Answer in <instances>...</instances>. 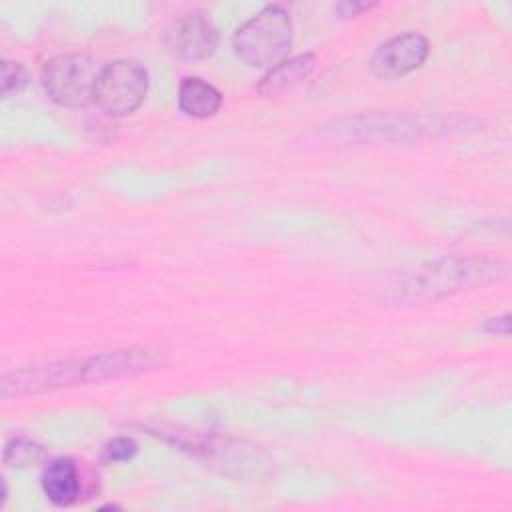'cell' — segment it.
Segmentation results:
<instances>
[{"label":"cell","instance_id":"1","mask_svg":"<svg viewBox=\"0 0 512 512\" xmlns=\"http://www.w3.org/2000/svg\"><path fill=\"white\" fill-rule=\"evenodd\" d=\"M502 274L504 266L494 260L446 256L396 274L388 284V292L396 302L436 300L496 280Z\"/></svg>","mask_w":512,"mask_h":512},{"label":"cell","instance_id":"2","mask_svg":"<svg viewBox=\"0 0 512 512\" xmlns=\"http://www.w3.org/2000/svg\"><path fill=\"white\" fill-rule=\"evenodd\" d=\"M236 56L252 68H274L292 48V20L280 4H268L232 36Z\"/></svg>","mask_w":512,"mask_h":512},{"label":"cell","instance_id":"3","mask_svg":"<svg viewBox=\"0 0 512 512\" xmlns=\"http://www.w3.org/2000/svg\"><path fill=\"white\" fill-rule=\"evenodd\" d=\"M96 62L84 52H66L44 62L40 82L48 98L64 108H84L94 102L98 84Z\"/></svg>","mask_w":512,"mask_h":512},{"label":"cell","instance_id":"4","mask_svg":"<svg viewBox=\"0 0 512 512\" xmlns=\"http://www.w3.org/2000/svg\"><path fill=\"white\" fill-rule=\"evenodd\" d=\"M148 92V72L132 58H118L108 62L98 76L94 104L106 116H128L146 98Z\"/></svg>","mask_w":512,"mask_h":512},{"label":"cell","instance_id":"5","mask_svg":"<svg viewBox=\"0 0 512 512\" xmlns=\"http://www.w3.org/2000/svg\"><path fill=\"white\" fill-rule=\"evenodd\" d=\"M88 382V366L86 356L80 358H64L44 364L20 366L2 376L0 388L2 396H24L38 394L46 390H54L60 386H74Z\"/></svg>","mask_w":512,"mask_h":512},{"label":"cell","instance_id":"6","mask_svg":"<svg viewBox=\"0 0 512 512\" xmlns=\"http://www.w3.org/2000/svg\"><path fill=\"white\" fill-rule=\"evenodd\" d=\"M164 42L180 60H204L212 56L218 46V28L204 12H186L170 22Z\"/></svg>","mask_w":512,"mask_h":512},{"label":"cell","instance_id":"7","mask_svg":"<svg viewBox=\"0 0 512 512\" xmlns=\"http://www.w3.org/2000/svg\"><path fill=\"white\" fill-rule=\"evenodd\" d=\"M428 38L420 32L398 34L376 48L370 68L378 78L394 80L420 68L428 56Z\"/></svg>","mask_w":512,"mask_h":512},{"label":"cell","instance_id":"8","mask_svg":"<svg viewBox=\"0 0 512 512\" xmlns=\"http://www.w3.org/2000/svg\"><path fill=\"white\" fill-rule=\"evenodd\" d=\"M42 490L46 498L54 506H70L78 500L80 494V474L70 458H54L50 460L40 478Z\"/></svg>","mask_w":512,"mask_h":512},{"label":"cell","instance_id":"9","mask_svg":"<svg viewBox=\"0 0 512 512\" xmlns=\"http://www.w3.org/2000/svg\"><path fill=\"white\" fill-rule=\"evenodd\" d=\"M314 66H316V56L312 52L286 58L262 76V80L256 86V92L262 98L284 94L294 86H298L314 70Z\"/></svg>","mask_w":512,"mask_h":512},{"label":"cell","instance_id":"10","mask_svg":"<svg viewBox=\"0 0 512 512\" xmlns=\"http://www.w3.org/2000/svg\"><path fill=\"white\" fill-rule=\"evenodd\" d=\"M178 106L186 116L204 120L220 110L222 94L210 82L198 76H188L178 86Z\"/></svg>","mask_w":512,"mask_h":512},{"label":"cell","instance_id":"11","mask_svg":"<svg viewBox=\"0 0 512 512\" xmlns=\"http://www.w3.org/2000/svg\"><path fill=\"white\" fill-rule=\"evenodd\" d=\"M42 456H44V448L26 438H14L4 448V462L8 466H16V468L36 464Z\"/></svg>","mask_w":512,"mask_h":512},{"label":"cell","instance_id":"12","mask_svg":"<svg viewBox=\"0 0 512 512\" xmlns=\"http://www.w3.org/2000/svg\"><path fill=\"white\" fill-rule=\"evenodd\" d=\"M26 70L18 62H2V96L8 98L12 92H20L26 86Z\"/></svg>","mask_w":512,"mask_h":512},{"label":"cell","instance_id":"13","mask_svg":"<svg viewBox=\"0 0 512 512\" xmlns=\"http://www.w3.org/2000/svg\"><path fill=\"white\" fill-rule=\"evenodd\" d=\"M138 452V446L132 438H114L102 448V462H124Z\"/></svg>","mask_w":512,"mask_h":512},{"label":"cell","instance_id":"14","mask_svg":"<svg viewBox=\"0 0 512 512\" xmlns=\"http://www.w3.org/2000/svg\"><path fill=\"white\" fill-rule=\"evenodd\" d=\"M484 328H486V332H490V334L508 336V332H510V316H508V314H502V316L490 318V320H486Z\"/></svg>","mask_w":512,"mask_h":512},{"label":"cell","instance_id":"15","mask_svg":"<svg viewBox=\"0 0 512 512\" xmlns=\"http://www.w3.org/2000/svg\"><path fill=\"white\" fill-rule=\"evenodd\" d=\"M372 4L366 2H344L338 6V10L342 12V16H356L360 10H368Z\"/></svg>","mask_w":512,"mask_h":512}]
</instances>
